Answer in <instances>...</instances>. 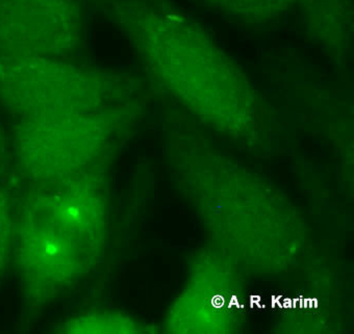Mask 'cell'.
Returning <instances> with one entry per match:
<instances>
[{
	"label": "cell",
	"mask_w": 354,
	"mask_h": 334,
	"mask_svg": "<svg viewBox=\"0 0 354 334\" xmlns=\"http://www.w3.org/2000/svg\"><path fill=\"white\" fill-rule=\"evenodd\" d=\"M21 257L26 281L40 303H50L93 273L104 257L106 205L94 170L32 198Z\"/></svg>",
	"instance_id": "obj_1"
},
{
	"label": "cell",
	"mask_w": 354,
	"mask_h": 334,
	"mask_svg": "<svg viewBox=\"0 0 354 334\" xmlns=\"http://www.w3.org/2000/svg\"><path fill=\"white\" fill-rule=\"evenodd\" d=\"M110 133L100 109L59 111L26 117L20 129V158L28 174L44 187L94 170Z\"/></svg>",
	"instance_id": "obj_2"
},
{
	"label": "cell",
	"mask_w": 354,
	"mask_h": 334,
	"mask_svg": "<svg viewBox=\"0 0 354 334\" xmlns=\"http://www.w3.org/2000/svg\"><path fill=\"white\" fill-rule=\"evenodd\" d=\"M110 80L100 70L59 59H0V96L26 117L100 109Z\"/></svg>",
	"instance_id": "obj_3"
},
{
	"label": "cell",
	"mask_w": 354,
	"mask_h": 334,
	"mask_svg": "<svg viewBox=\"0 0 354 334\" xmlns=\"http://www.w3.org/2000/svg\"><path fill=\"white\" fill-rule=\"evenodd\" d=\"M82 41L78 0H0V59H65Z\"/></svg>",
	"instance_id": "obj_4"
},
{
	"label": "cell",
	"mask_w": 354,
	"mask_h": 334,
	"mask_svg": "<svg viewBox=\"0 0 354 334\" xmlns=\"http://www.w3.org/2000/svg\"><path fill=\"white\" fill-rule=\"evenodd\" d=\"M120 319L117 315L93 313L80 315L64 324L59 332L65 333H108V332L127 331L121 328Z\"/></svg>",
	"instance_id": "obj_5"
}]
</instances>
